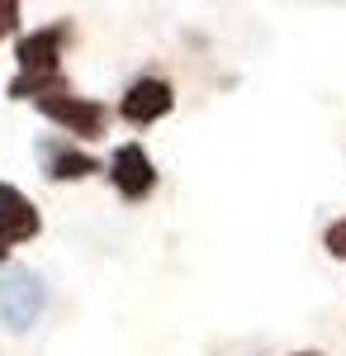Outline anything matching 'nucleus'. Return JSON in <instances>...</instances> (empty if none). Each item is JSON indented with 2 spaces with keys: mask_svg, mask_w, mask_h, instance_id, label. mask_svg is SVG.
I'll use <instances>...</instances> for the list:
<instances>
[{
  "mask_svg": "<svg viewBox=\"0 0 346 356\" xmlns=\"http://www.w3.org/2000/svg\"><path fill=\"white\" fill-rule=\"evenodd\" d=\"M105 176H109V186L124 195V200H133V204L157 191V166H152V157H147L142 143H124V147H114Z\"/></svg>",
  "mask_w": 346,
  "mask_h": 356,
  "instance_id": "5",
  "label": "nucleus"
},
{
  "mask_svg": "<svg viewBox=\"0 0 346 356\" xmlns=\"http://www.w3.org/2000/svg\"><path fill=\"white\" fill-rule=\"evenodd\" d=\"M38 162H43V176L57 181V186H67V181H90L100 162L90 157V152H81L76 143H67V138H43L38 143Z\"/></svg>",
  "mask_w": 346,
  "mask_h": 356,
  "instance_id": "7",
  "label": "nucleus"
},
{
  "mask_svg": "<svg viewBox=\"0 0 346 356\" xmlns=\"http://www.w3.org/2000/svg\"><path fill=\"white\" fill-rule=\"evenodd\" d=\"M5 257H10V247H5V243H0V266H5Z\"/></svg>",
  "mask_w": 346,
  "mask_h": 356,
  "instance_id": "10",
  "label": "nucleus"
},
{
  "mask_svg": "<svg viewBox=\"0 0 346 356\" xmlns=\"http://www.w3.org/2000/svg\"><path fill=\"white\" fill-rule=\"evenodd\" d=\"M19 29V5L15 0H0V38H10Z\"/></svg>",
  "mask_w": 346,
  "mask_h": 356,
  "instance_id": "9",
  "label": "nucleus"
},
{
  "mask_svg": "<svg viewBox=\"0 0 346 356\" xmlns=\"http://www.w3.org/2000/svg\"><path fill=\"white\" fill-rule=\"evenodd\" d=\"M322 247H327V257L346 261V219H332L322 228Z\"/></svg>",
  "mask_w": 346,
  "mask_h": 356,
  "instance_id": "8",
  "label": "nucleus"
},
{
  "mask_svg": "<svg viewBox=\"0 0 346 356\" xmlns=\"http://www.w3.org/2000/svg\"><path fill=\"white\" fill-rule=\"evenodd\" d=\"M38 233H43V214H38V204H33L19 186L0 181V243L15 247V243L38 238Z\"/></svg>",
  "mask_w": 346,
  "mask_h": 356,
  "instance_id": "6",
  "label": "nucleus"
},
{
  "mask_svg": "<svg viewBox=\"0 0 346 356\" xmlns=\"http://www.w3.org/2000/svg\"><path fill=\"white\" fill-rule=\"evenodd\" d=\"M176 110V86L166 81V76H138L124 95H119V119L124 124H133V129H152L157 119Z\"/></svg>",
  "mask_w": 346,
  "mask_h": 356,
  "instance_id": "4",
  "label": "nucleus"
},
{
  "mask_svg": "<svg viewBox=\"0 0 346 356\" xmlns=\"http://www.w3.org/2000/svg\"><path fill=\"white\" fill-rule=\"evenodd\" d=\"M38 114L53 119L57 129L85 138V143H90V138H105V129H109V105L105 100H90V95H76V90L38 100Z\"/></svg>",
  "mask_w": 346,
  "mask_h": 356,
  "instance_id": "3",
  "label": "nucleus"
},
{
  "mask_svg": "<svg viewBox=\"0 0 346 356\" xmlns=\"http://www.w3.org/2000/svg\"><path fill=\"white\" fill-rule=\"evenodd\" d=\"M72 38H76V29L67 24V19L24 33V38L15 43L19 72H15V81L5 86V95H10V100H33V105L48 100V95H67L72 81H67V72H62V53H67Z\"/></svg>",
  "mask_w": 346,
  "mask_h": 356,
  "instance_id": "1",
  "label": "nucleus"
},
{
  "mask_svg": "<svg viewBox=\"0 0 346 356\" xmlns=\"http://www.w3.org/2000/svg\"><path fill=\"white\" fill-rule=\"evenodd\" d=\"M43 275L28 266H10L0 275V323L10 332H28L43 314Z\"/></svg>",
  "mask_w": 346,
  "mask_h": 356,
  "instance_id": "2",
  "label": "nucleus"
},
{
  "mask_svg": "<svg viewBox=\"0 0 346 356\" xmlns=\"http://www.w3.org/2000/svg\"><path fill=\"white\" fill-rule=\"evenodd\" d=\"M290 356H322V352H290Z\"/></svg>",
  "mask_w": 346,
  "mask_h": 356,
  "instance_id": "11",
  "label": "nucleus"
}]
</instances>
